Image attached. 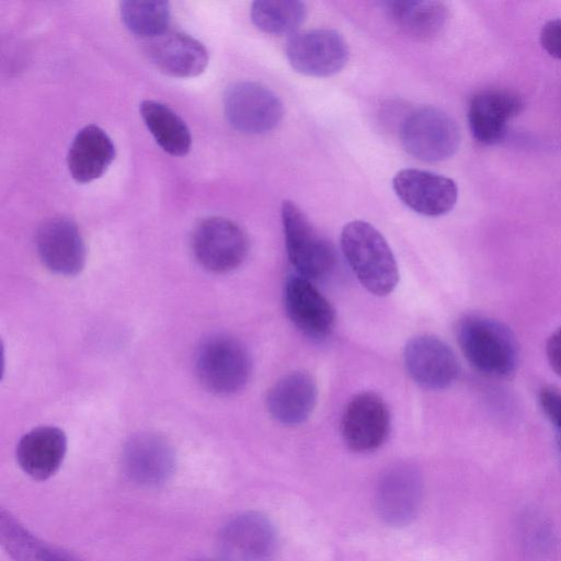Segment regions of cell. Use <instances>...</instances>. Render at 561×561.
<instances>
[{"mask_svg":"<svg viewBox=\"0 0 561 561\" xmlns=\"http://www.w3.org/2000/svg\"><path fill=\"white\" fill-rule=\"evenodd\" d=\"M456 335L462 354L482 375L507 379L515 374L518 343L501 321L477 313L466 314L457 323Z\"/></svg>","mask_w":561,"mask_h":561,"instance_id":"obj_1","label":"cell"},{"mask_svg":"<svg viewBox=\"0 0 561 561\" xmlns=\"http://www.w3.org/2000/svg\"><path fill=\"white\" fill-rule=\"evenodd\" d=\"M342 253L352 272L370 294H391L399 282L396 257L385 237L369 222H347L340 237Z\"/></svg>","mask_w":561,"mask_h":561,"instance_id":"obj_2","label":"cell"},{"mask_svg":"<svg viewBox=\"0 0 561 561\" xmlns=\"http://www.w3.org/2000/svg\"><path fill=\"white\" fill-rule=\"evenodd\" d=\"M195 370L202 385L217 394L242 390L252 373L247 347L236 337L217 333L204 339L195 353Z\"/></svg>","mask_w":561,"mask_h":561,"instance_id":"obj_3","label":"cell"},{"mask_svg":"<svg viewBox=\"0 0 561 561\" xmlns=\"http://www.w3.org/2000/svg\"><path fill=\"white\" fill-rule=\"evenodd\" d=\"M280 214L287 256L296 274L312 282L330 275L336 261L332 244L293 201L283 202Z\"/></svg>","mask_w":561,"mask_h":561,"instance_id":"obj_4","label":"cell"},{"mask_svg":"<svg viewBox=\"0 0 561 561\" xmlns=\"http://www.w3.org/2000/svg\"><path fill=\"white\" fill-rule=\"evenodd\" d=\"M400 141L412 157L424 162H438L455 154L460 145V129L446 112L422 106L405 116Z\"/></svg>","mask_w":561,"mask_h":561,"instance_id":"obj_5","label":"cell"},{"mask_svg":"<svg viewBox=\"0 0 561 561\" xmlns=\"http://www.w3.org/2000/svg\"><path fill=\"white\" fill-rule=\"evenodd\" d=\"M225 116L232 128L245 135H263L283 119L284 106L267 87L253 81L230 84L224 94Z\"/></svg>","mask_w":561,"mask_h":561,"instance_id":"obj_6","label":"cell"},{"mask_svg":"<svg viewBox=\"0 0 561 561\" xmlns=\"http://www.w3.org/2000/svg\"><path fill=\"white\" fill-rule=\"evenodd\" d=\"M285 55L297 72L309 77H330L348 61L350 48L341 33L329 28L299 31L289 36Z\"/></svg>","mask_w":561,"mask_h":561,"instance_id":"obj_7","label":"cell"},{"mask_svg":"<svg viewBox=\"0 0 561 561\" xmlns=\"http://www.w3.org/2000/svg\"><path fill=\"white\" fill-rule=\"evenodd\" d=\"M196 261L213 273H227L239 267L249 252V239L234 221L209 217L201 221L192 236Z\"/></svg>","mask_w":561,"mask_h":561,"instance_id":"obj_8","label":"cell"},{"mask_svg":"<svg viewBox=\"0 0 561 561\" xmlns=\"http://www.w3.org/2000/svg\"><path fill=\"white\" fill-rule=\"evenodd\" d=\"M390 427L388 405L373 391H362L351 398L341 417L343 442L354 453L378 449L387 440Z\"/></svg>","mask_w":561,"mask_h":561,"instance_id":"obj_9","label":"cell"},{"mask_svg":"<svg viewBox=\"0 0 561 561\" xmlns=\"http://www.w3.org/2000/svg\"><path fill=\"white\" fill-rule=\"evenodd\" d=\"M403 364L410 378L428 390L448 388L460 371L454 351L443 340L431 334L416 335L407 342Z\"/></svg>","mask_w":561,"mask_h":561,"instance_id":"obj_10","label":"cell"},{"mask_svg":"<svg viewBox=\"0 0 561 561\" xmlns=\"http://www.w3.org/2000/svg\"><path fill=\"white\" fill-rule=\"evenodd\" d=\"M399 199L413 211L428 217L449 213L458 199V187L451 179L419 169H403L392 179Z\"/></svg>","mask_w":561,"mask_h":561,"instance_id":"obj_11","label":"cell"},{"mask_svg":"<svg viewBox=\"0 0 561 561\" xmlns=\"http://www.w3.org/2000/svg\"><path fill=\"white\" fill-rule=\"evenodd\" d=\"M283 299L287 317L302 334L323 340L332 333L336 320L334 308L312 280L298 274L288 276Z\"/></svg>","mask_w":561,"mask_h":561,"instance_id":"obj_12","label":"cell"},{"mask_svg":"<svg viewBox=\"0 0 561 561\" xmlns=\"http://www.w3.org/2000/svg\"><path fill=\"white\" fill-rule=\"evenodd\" d=\"M37 253L51 272L73 276L85 264L87 250L76 222L66 217L45 220L35 236Z\"/></svg>","mask_w":561,"mask_h":561,"instance_id":"obj_13","label":"cell"},{"mask_svg":"<svg viewBox=\"0 0 561 561\" xmlns=\"http://www.w3.org/2000/svg\"><path fill=\"white\" fill-rule=\"evenodd\" d=\"M276 545L272 523L256 512L236 516L219 535V547L228 561H271Z\"/></svg>","mask_w":561,"mask_h":561,"instance_id":"obj_14","label":"cell"},{"mask_svg":"<svg viewBox=\"0 0 561 561\" xmlns=\"http://www.w3.org/2000/svg\"><path fill=\"white\" fill-rule=\"evenodd\" d=\"M123 466L128 478L141 486L165 483L175 469V454L169 442L156 433L131 436L123 450Z\"/></svg>","mask_w":561,"mask_h":561,"instance_id":"obj_15","label":"cell"},{"mask_svg":"<svg viewBox=\"0 0 561 561\" xmlns=\"http://www.w3.org/2000/svg\"><path fill=\"white\" fill-rule=\"evenodd\" d=\"M524 107L523 99L515 92L489 89L477 92L468 106V124L472 137L480 144H500L507 134L508 123Z\"/></svg>","mask_w":561,"mask_h":561,"instance_id":"obj_16","label":"cell"},{"mask_svg":"<svg viewBox=\"0 0 561 561\" xmlns=\"http://www.w3.org/2000/svg\"><path fill=\"white\" fill-rule=\"evenodd\" d=\"M422 481L410 465H398L386 471L378 483L376 504L379 515L390 525L409 524L417 514Z\"/></svg>","mask_w":561,"mask_h":561,"instance_id":"obj_17","label":"cell"},{"mask_svg":"<svg viewBox=\"0 0 561 561\" xmlns=\"http://www.w3.org/2000/svg\"><path fill=\"white\" fill-rule=\"evenodd\" d=\"M150 61L163 73L178 78H192L204 72L209 56L196 38L182 32L167 31L146 44Z\"/></svg>","mask_w":561,"mask_h":561,"instance_id":"obj_18","label":"cell"},{"mask_svg":"<svg viewBox=\"0 0 561 561\" xmlns=\"http://www.w3.org/2000/svg\"><path fill=\"white\" fill-rule=\"evenodd\" d=\"M318 400L314 378L307 371L295 370L280 377L268 390L266 409L276 422L286 426L305 423Z\"/></svg>","mask_w":561,"mask_h":561,"instance_id":"obj_19","label":"cell"},{"mask_svg":"<svg viewBox=\"0 0 561 561\" xmlns=\"http://www.w3.org/2000/svg\"><path fill=\"white\" fill-rule=\"evenodd\" d=\"M67 450L65 433L55 426H39L26 433L16 447L21 469L36 480L54 476Z\"/></svg>","mask_w":561,"mask_h":561,"instance_id":"obj_20","label":"cell"},{"mask_svg":"<svg viewBox=\"0 0 561 561\" xmlns=\"http://www.w3.org/2000/svg\"><path fill=\"white\" fill-rule=\"evenodd\" d=\"M115 145L99 126L81 128L72 139L67 154V165L72 179L89 183L101 178L115 158Z\"/></svg>","mask_w":561,"mask_h":561,"instance_id":"obj_21","label":"cell"},{"mask_svg":"<svg viewBox=\"0 0 561 561\" xmlns=\"http://www.w3.org/2000/svg\"><path fill=\"white\" fill-rule=\"evenodd\" d=\"M388 18L405 34L421 39L437 36L445 27L449 11L433 0H391L382 3Z\"/></svg>","mask_w":561,"mask_h":561,"instance_id":"obj_22","label":"cell"},{"mask_svg":"<svg viewBox=\"0 0 561 561\" xmlns=\"http://www.w3.org/2000/svg\"><path fill=\"white\" fill-rule=\"evenodd\" d=\"M140 116L160 148L171 156H185L192 136L185 122L168 105L146 100L139 106Z\"/></svg>","mask_w":561,"mask_h":561,"instance_id":"obj_23","label":"cell"},{"mask_svg":"<svg viewBox=\"0 0 561 561\" xmlns=\"http://www.w3.org/2000/svg\"><path fill=\"white\" fill-rule=\"evenodd\" d=\"M0 540L14 561H80L35 537L4 511L0 514Z\"/></svg>","mask_w":561,"mask_h":561,"instance_id":"obj_24","label":"cell"},{"mask_svg":"<svg viewBox=\"0 0 561 561\" xmlns=\"http://www.w3.org/2000/svg\"><path fill=\"white\" fill-rule=\"evenodd\" d=\"M253 24L272 35H291L307 16L305 2L298 0H257L250 9Z\"/></svg>","mask_w":561,"mask_h":561,"instance_id":"obj_25","label":"cell"},{"mask_svg":"<svg viewBox=\"0 0 561 561\" xmlns=\"http://www.w3.org/2000/svg\"><path fill=\"white\" fill-rule=\"evenodd\" d=\"M125 26L135 35L150 39L168 31L171 7L168 1H123L119 7Z\"/></svg>","mask_w":561,"mask_h":561,"instance_id":"obj_26","label":"cell"},{"mask_svg":"<svg viewBox=\"0 0 561 561\" xmlns=\"http://www.w3.org/2000/svg\"><path fill=\"white\" fill-rule=\"evenodd\" d=\"M540 407L557 428L561 439V391L552 387L543 388L539 394Z\"/></svg>","mask_w":561,"mask_h":561,"instance_id":"obj_27","label":"cell"},{"mask_svg":"<svg viewBox=\"0 0 561 561\" xmlns=\"http://www.w3.org/2000/svg\"><path fill=\"white\" fill-rule=\"evenodd\" d=\"M540 44L552 57L561 59V19L546 22L540 31Z\"/></svg>","mask_w":561,"mask_h":561,"instance_id":"obj_28","label":"cell"},{"mask_svg":"<svg viewBox=\"0 0 561 561\" xmlns=\"http://www.w3.org/2000/svg\"><path fill=\"white\" fill-rule=\"evenodd\" d=\"M546 354L552 370L561 376V325L549 336Z\"/></svg>","mask_w":561,"mask_h":561,"instance_id":"obj_29","label":"cell"},{"mask_svg":"<svg viewBox=\"0 0 561 561\" xmlns=\"http://www.w3.org/2000/svg\"><path fill=\"white\" fill-rule=\"evenodd\" d=\"M559 445H560V449H561V439H559Z\"/></svg>","mask_w":561,"mask_h":561,"instance_id":"obj_30","label":"cell"}]
</instances>
